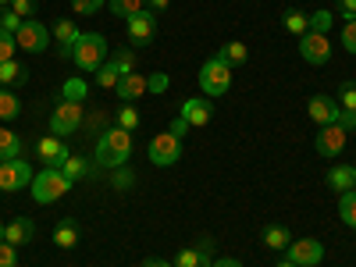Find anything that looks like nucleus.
I'll return each instance as SVG.
<instances>
[{"instance_id":"1","label":"nucleus","mask_w":356,"mask_h":267,"mask_svg":"<svg viewBox=\"0 0 356 267\" xmlns=\"http://www.w3.org/2000/svg\"><path fill=\"white\" fill-rule=\"evenodd\" d=\"M132 157V132L125 129H111L97 143V164L100 168H125Z\"/></svg>"},{"instance_id":"2","label":"nucleus","mask_w":356,"mask_h":267,"mask_svg":"<svg viewBox=\"0 0 356 267\" xmlns=\"http://www.w3.org/2000/svg\"><path fill=\"white\" fill-rule=\"evenodd\" d=\"M72 61L82 72H97L100 65H107V40L100 33H82L72 47Z\"/></svg>"},{"instance_id":"3","label":"nucleus","mask_w":356,"mask_h":267,"mask_svg":"<svg viewBox=\"0 0 356 267\" xmlns=\"http://www.w3.org/2000/svg\"><path fill=\"white\" fill-rule=\"evenodd\" d=\"M68 189H72V178L61 168H43L40 175H33V200L43 203V207L54 203V200H61Z\"/></svg>"},{"instance_id":"4","label":"nucleus","mask_w":356,"mask_h":267,"mask_svg":"<svg viewBox=\"0 0 356 267\" xmlns=\"http://www.w3.org/2000/svg\"><path fill=\"white\" fill-rule=\"evenodd\" d=\"M228 86H232V65H225L221 57L203 61V68H200V89H203V97H225Z\"/></svg>"},{"instance_id":"5","label":"nucleus","mask_w":356,"mask_h":267,"mask_svg":"<svg viewBox=\"0 0 356 267\" xmlns=\"http://www.w3.org/2000/svg\"><path fill=\"white\" fill-rule=\"evenodd\" d=\"M15 43H18V50H25V54H43V50L50 47V33H47V25H43V22L29 18V22L18 25Z\"/></svg>"},{"instance_id":"6","label":"nucleus","mask_w":356,"mask_h":267,"mask_svg":"<svg viewBox=\"0 0 356 267\" xmlns=\"http://www.w3.org/2000/svg\"><path fill=\"white\" fill-rule=\"evenodd\" d=\"M79 125H82V104L79 100H61V107L50 114V136H57V139L72 136Z\"/></svg>"},{"instance_id":"7","label":"nucleus","mask_w":356,"mask_h":267,"mask_svg":"<svg viewBox=\"0 0 356 267\" xmlns=\"http://www.w3.org/2000/svg\"><path fill=\"white\" fill-rule=\"evenodd\" d=\"M178 161H182V139H178V136L161 132V136L150 139V164L171 168V164H178Z\"/></svg>"},{"instance_id":"8","label":"nucleus","mask_w":356,"mask_h":267,"mask_svg":"<svg viewBox=\"0 0 356 267\" xmlns=\"http://www.w3.org/2000/svg\"><path fill=\"white\" fill-rule=\"evenodd\" d=\"M25 186H33V168L22 157L0 164V193H15V189H25Z\"/></svg>"},{"instance_id":"9","label":"nucleus","mask_w":356,"mask_h":267,"mask_svg":"<svg viewBox=\"0 0 356 267\" xmlns=\"http://www.w3.org/2000/svg\"><path fill=\"white\" fill-rule=\"evenodd\" d=\"M346 139H349V132L339 125V122H332V125H321V132H317V139H314V150L321 154V157H339L342 154V146H346Z\"/></svg>"},{"instance_id":"10","label":"nucleus","mask_w":356,"mask_h":267,"mask_svg":"<svg viewBox=\"0 0 356 267\" xmlns=\"http://www.w3.org/2000/svg\"><path fill=\"white\" fill-rule=\"evenodd\" d=\"M285 260L296 264V267H317L324 260V246L317 239H296V243H289Z\"/></svg>"},{"instance_id":"11","label":"nucleus","mask_w":356,"mask_h":267,"mask_svg":"<svg viewBox=\"0 0 356 267\" xmlns=\"http://www.w3.org/2000/svg\"><path fill=\"white\" fill-rule=\"evenodd\" d=\"M300 54H303L307 65H328L332 61V43L321 33H303L300 36Z\"/></svg>"},{"instance_id":"12","label":"nucleus","mask_w":356,"mask_h":267,"mask_svg":"<svg viewBox=\"0 0 356 267\" xmlns=\"http://www.w3.org/2000/svg\"><path fill=\"white\" fill-rule=\"evenodd\" d=\"M154 36H157V18L150 11H139V15L129 18V40H132V47H150Z\"/></svg>"},{"instance_id":"13","label":"nucleus","mask_w":356,"mask_h":267,"mask_svg":"<svg viewBox=\"0 0 356 267\" xmlns=\"http://www.w3.org/2000/svg\"><path fill=\"white\" fill-rule=\"evenodd\" d=\"M114 93H118V100H122V104H136V100L146 93V75L132 72V75H125V79H118Z\"/></svg>"},{"instance_id":"14","label":"nucleus","mask_w":356,"mask_h":267,"mask_svg":"<svg viewBox=\"0 0 356 267\" xmlns=\"http://www.w3.org/2000/svg\"><path fill=\"white\" fill-rule=\"evenodd\" d=\"M40 157H43V164H47V168H61L72 154L65 150V139L47 136V139H40Z\"/></svg>"},{"instance_id":"15","label":"nucleus","mask_w":356,"mask_h":267,"mask_svg":"<svg viewBox=\"0 0 356 267\" xmlns=\"http://www.w3.org/2000/svg\"><path fill=\"white\" fill-rule=\"evenodd\" d=\"M307 111H310V118H314L317 125H332L335 118H339V104H335L332 97H324V93H321V97H314Z\"/></svg>"},{"instance_id":"16","label":"nucleus","mask_w":356,"mask_h":267,"mask_svg":"<svg viewBox=\"0 0 356 267\" xmlns=\"http://www.w3.org/2000/svg\"><path fill=\"white\" fill-rule=\"evenodd\" d=\"M33 235H36V221L15 218V221H8V235H4V239L11 246H29V243H33Z\"/></svg>"},{"instance_id":"17","label":"nucleus","mask_w":356,"mask_h":267,"mask_svg":"<svg viewBox=\"0 0 356 267\" xmlns=\"http://www.w3.org/2000/svg\"><path fill=\"white\" fill-rule=\"evenodd\" d=\"M211 114H214V107L207 104V97H193V100L182 104V118L189 125H207V122H211Z\"/></svg>"},{"instance_id":"18","label":"nucleus","mask_w":356,"mask_h":267,"mask_svg":"<svg viewBox=\"0 0 356 267\" xmlns=\"http://www.w3.org/2000/svg\"><path fill=\"white\" fill-rule=\"evenodd\" d=\"M54 36H57V43H61V57H72V47H75V40H79L82 33H79V25H75V22L61 18V22L54 25Z\"/></svg>"},{"instance_id":"19","label":"nucleus","mask_w":356,"mask_h":267,"mask_svg":"<svg viewBox=\"0 0 356 267\" xmlns=\"http://www.w3.org/2000/svg\"><path fill=\"white\" fill-rule=\"evenodd\" d=\"M328 186H332L335 193H349V189H356V168H349V164H335V168L328 171Z\"/></svg>"},{"instance_id":"20","label":"nucleus","mask_w":356,"mask_h":267,"mask_svg":"<svg viewBox=\"0 0 356 267\" xmlns=\"http://www.w3.org/2000/svg\"><path fill=\"white\" fill-rule=\"evenodd\" d=\"M289 243H292V235H289V228L285 225H271V228H264V246L267 250H289Z\"/></svg>"},{"instance_id":"21","label":"nucleus","mask_w":356,"mask_h":267,"mask_svg":"<svg viewBox=\"0 0 356 267\" xmlns=\"http://www.w3.org/2000/svg\"><path fill=\"white\" fill-rule=\"evenodd\" d=\"M29 79V72L18 65V61H4L0 65V89H8V86H22Z\"/></svg>"},{"instance_id":"22","label":"nucleus","mask_w":356,"mask_h":267,"mask_svg":"<svg viewBox=\"0 0 356 267\" xmlns=\"http://www.w3.org/2000/svg\"><path fill=\"white\" fill-rule=\"evenodd\" d=\"M22 157V139L11 129H0V161H15Z\"/></svg>"},{"instance_id":"23","label":"nucleus","mask_w":356,"mask_h":267,"mask_svg":"<svg viewBox=\"0 0 356 267\" xmlns=\"http://www.w3.org/2000/svg\"><path fill=\"white\" fill-rule=\"evenodd\" d=\"M211 250H182L175 260V267H211Z\"/></svg>"},{"instance_id":"24","label":"nucleus","mask_w":356,"mask_h":267,"mask_svg":"<svg viewBox=\"0 0 356 267\" xmlns=\"http://www.w3.org/2000/svg\"><path fill=\"white\" fill-rule=\"evenodd\" d=\"M54 243L61 246V250H72L79 243V225L75 221H61V225L54 228Z\"/></svg>"},{"instance_id":"25","label":"nucleus","mask_w":356,"mask_h":267,"mask_svg":"<svg viewBox=\"0 0 356 267\" xmlns=\"http://www.w3.org/2000/svg\"><path fill=\"white\" fill-rule=\"evenodd\" d=\"M282 25H285V33H292V36H303V33H310V18L303 15V11H285V18H282Z\"/></svg>"},{"instance_id":"26","label":"nucleus","mask_w":356,"mask_h":267,"mask_svg":"<svg viewBox=\"0 0 356 267\" xmlns=\"http://www.w3.org/2000/svg\"><path fill=\"white\" fill-rule=\"evenodd\" d=\"M339 218H342L349 228H356V189L339 193Z\"/></svg>"},{"instance_id":"27","label":"nucleus","mask_w":356,"mask_h":267,"mask_svg":"<svg viewBox=\"0 0 356 267\" xmlns=\"http://www.w3.org/2000/svg\"><path fill=\"white\" fill-rule=\"evenodd\" d=\"M111 4V11L118 15V18H132V15H139V11H146V0H107Z\"/></svg>"},{"instance_id":"28","label":"nucleus","mask_w":356,"mask_h":267,"mask_svg":"<svg viewBox=\"0 0 356 267\" xmlns=\"http://www.w3.org/2000/svg\"><path fill=\"white\" fill-rule=\"evenodd\" d=\"M218 57H221L225 65H243L246 57H250V50H246V43H239V40H235V43H225Z\"/></svg>"},{"instance_id":"29","label":"nucleus","mask_w":356,"mask_h":267,"mask_svg":"<svg viewBox=\"0 0 356 267\" xmlns=\"http://www.w3.org/2000/svg\"><path fill=\"white\" fill-rule=\"evenodd\" d=\"M18 114H22V100L15 93H8V89H0V118L11 122V118H18Z\"/></svg>"},{"instance_id":"30","label":"nucleus","mask_w":356,"mask_h":267,"mask_svg":"<svg viewBox=\"0 0 356 267\" xmlns=\"http://www.w3.org/2000/svg\"><path fill=\"white\" fill-rule=\"evenodd\" d=\"M111 65L118 68V75H122V79L132 75V72H136V50H118V54L111 57Z\"/></svg>"},{"instance_id":"31","label":"nucleus","mask_w":356,"mask_h":267,"mask_svg":"<svg viewBox=\"0 0 356 267\" xmlns=\"http://www.w3.org/2000/svg\"><path fill=\"white\" fill-rule=\"evenodd\" d=\"M61 171L72 178V182H79V178H86V175H89V161H82V157H68V161L61 164Z\"/></svg>"},{"instance_id":"32","label":"nucleus","mask_w":356,"mask_h":267,"mask_svg":"<svg viewBox=\"0 0 356 267\" xmlns=\"http://www.w3.org/2000/svg\"><path fill=\"white\" fill-rule=\"evenodd\" d=\"M118 129H125V132H136V129H139V111L125 104L122 111H118Z\"/></svg>"},{"instance_id":"33","label":"nucleus","mask_w":356,"mask_h":267,"mask_svg":"<svg viewBox=\"0 0 356 267\" xmlns=\"http://www.w3.org/2000/svg\"><path fill=\"white\" fill-rule=\"evenodd\" d=\"M93 75H97V86H104V89H114V86H118V79H122V75H118V68H114L111 61H107V65H100Z\"/></svg>"},{"instance_id":"34","label":"nucleus","mask_w":356,"mask_h":267,"mask_svg":"<svg viewBox=\"0 0 356 267\" xmlns=\"http://www.w3.org/2000/svg\"><path fill=\"white\" fill-rule=\"evenodd\" d=\"M332 11H314L310 15V33H321V36H328V29H332Z\"/></svg>"},{"instance_id":"35","label":"nucleus","mask_w":356,"mask_h":267,"mask_svg":"<svg viewBox=\"0 0 356 267\" xmlns=\"http://www.w3.org/2000/svg\"><path fill=\"white\" fill-rule=\"evenodd\" d=\"M15 50H18L15 36H11V33H4V29H0V65H4V61H15Z\"/></svg>"},{"instance_id":"36","label":"nucleus","mask_w":356,"mask_h":267,"mask_svg":"<svg viewBox=\"0 0 356 267\" xmlns=\"http://www.w3.org/2000/svg\"><path fill=\"white\" fill-rule=\"evenodd\" d=\"M36 0H11V11L22 18V22H29V18H36Z\"/></svg>"},{"instance_id":"37","label":"nucleus","mask_w":356,"mask_h":267,"mask_svg":"<svg viewBox=\"0 0 356 267\" xmlns=\"http://www.w3.org/2000/svg\"><path fill=\"white\" fill-rule=\"evenodd\" d=\"M339 107L356 114V82H346V86H342V93H339Z\"/></svg>"},{"instance_id":"38","label":"nucleus","mask_w":356,"mask_h":267,"mask_svg":"<svg viewBox=\"0 0 356 267\" xmlns=\"http://www.w3.org/2000/svg\"><path fill=\"white\" fill-rule=\"evenodd\" d=\"M18 25H22V18L11 11V8H0V29H4V33H18Z\"/></svg>"},{"instance_id":"39","label":"nucleus","mask_w":356,"mask_h":267,"mask_svg":"<svg viewBox=\"0 0 356 267\" xmlns=\"http://www.w3.org/2000/svg\"><path fill=\"white\" fill-rule=\"evenodd\" d=\"M0 267H18V246H11L8 239L0 243Z\"/></svg>"},{"instance_id":"40","label":"nucleus","mask_w":356,"mask_h":267,"mask_svg":"<svg viewBox=\"0 0 356 267\" xmlns=\"http://www.w3.org/2000/svg\"><path fill=\"white\" fill-rule=\"evenodd\" d=\"M104 4H107V0H72L75 15H97V11H100Z\"/></svg>"},{"instance_id":"41","label":"nucleus","mask_w":356,"mask_h":267,"mask_svg":"<svg viewBox=\"0 0 356 267\" xmlns=\"http://www.w3.org/2000/svg\"><path fill=\"white\" fill-rule=\"evenodd\" d=\"M342 47H346L349 54H356V18H349V22L342 25Z\"/></svg>"},{"instance_id":"42","label":"nucleus","mask_w":356,"mask_h":267,"mask_svg":"<svg viewBox=\"0 0 356 267\" xmlns=\"http://www.w3.org/2000/svg\"><path fill=\"white\" fill-rule=\"evenodd\" d=\"M82 97H86V82L68 79V82H65V100H79V104H82Z\"/></svg>"},{"instance_id":"43","label":"nucleus","mask_w":356,"mask_h":267,"mask_svg":"<svg viewBox=\"0 0 356 267\" xmlns=\"http://www.w3.org/2000/svg\"><path fill=\"white\" fill-rule=\"evenodd\" d=\"M146 89H150V93H164V89H168V75L164 72H154L150 79H146Z\"/></svg>"},{"instance_id":"44","label":"nucleus","mask_w":356,"mask_h":267,"mask_svg":"<svg viewBox=\"0 0 356 267\" xmlns=\"http://www.w3.org/2000/svg\"><path fill=\"white\" fill-rule=\"evenodd\" d=\"M335 122H339V125H342V129L349 132V129H356V114H353V111H342V107H339V118H335Z\"/></svg>"},{"instance_id":"45","label":"nucleus","mask_w":356,"mask_h":267,"mask_svg":"<svg viewBox=\"0 0 356 267\" xmlns=\"http://www.w3.org/2000/svg\"><path fill=\"white\" fill-rule=\"evenodd\" d=\"M335 8L342 11V18L349 22V18H356V0H335Z\"/></svg>"},{"instance_id":"46","label":"nucleus","mask_w":356,"mask_h":267,"mask_svg":"<svg viewBox=\"0 0 356 267\" xmlns=\"http://www.w3.org/2000/svg\"><path fill=\"white\" fill-rule=\"evenodd\" d=\"M168 132H171V136H178V139H182V136L189 132V122H186V118H182V114H178V118H175V122H171V129H168Z\"/></svg>"},{"instance_id":"47","label":"nucleus","mask_w":356,"mask_h":267,"mask_svg":"<svg viewBox=\"0 0 356 267\" xmlns=\"http://www.w3.org/2000/svg\"><path fill=\"white\" fill-rule=\"evenodd\" d=\"M211 267H243L239 260H232V257H221V260H214Z\"/></svg>"},{"instance_id":"48","label":"nucleus","mask_w":356,"mask_h":267,"mask_svg":"<svg viewBox=\"0 0 356 267\" xmlns=\"http://www.w3.org/2000/svg\"><path fill=\"white\" fill-rule=\"evenodd\" d=\"M143 267H175V264H168V260H157V257H154V260H146Z\"/></svg>"},{"instance_id":"49","label":"nucleus","mask_w":356,"mask_h":267,"mask_svg":"<svg viewBox=\"0 0 356 267\" xmlns=\"http://www.w3.org/2000/svg\"><path fill=\"white\" fill-rule=\"evenodd\" d=\"M146 4H154V8H157V11H164V8H168V4H171V0H146Z\"/></svg>"},{"instance_id":"50","label":"nucleus","mask_w":356,"mask_h":267,"mask_svg":"<svg viewBox=\"0 0 356 267\" xmlns=\"http://www.w3.org/2000/svg\"><path fill=\"white\" fill-rule=\"evenodd\" d=\"M4 235H8V225H0V243H4Z\"/></svg>"},{"instance_id":"51","label":"nucleus","mask_w":356,"mask_h":267,"mask_svg":"<svg viewBox=\"0 0 356 267\" xmlns=\"http://www.w3.org/2000/svg\"><path fill=\"white\" fill-rule=\"evenodd\" d=\"M278 267H296V264H289V260H282V264H278Z\"/></svg>"},{"instance_id":"52","label":"nucleus","mask_w":356,"mask_h":267,"mask_svg":"<svg viewBox=\"0 0 356 267\" xmlns=\"http://www.w3.org/2000/svg\"><path fill=\"white\" fill-rule=\"evenodd\" d=\"M8 4H11V0H0V8H8Z\"/></svg>"},{"instance_id":"53","label":"nucleus","mask_w":356,"mask_h":267,"mask_svg":"<svg viewBox=\"0 0 356 267\" xmlns=\"http://www.w3.org/2000/svg\"><path fill=\"white\" fill-rule=\"evenodd\" d=\"M0 164H4V161H0Z\"/></svg>"},{"instance_id":"54","label":"nucleus","mask_w":356,"mask_h":267,"mask_svg":"<svg viewBox=\"0 0 356 267\" xmlns=\"http://www.w3.org/2000/svg\"><path fill=\"white\" fill-rule=\"evenodd\" d=\"M353 168H356V164H353Z\"/></svg>"}]
</instances>
